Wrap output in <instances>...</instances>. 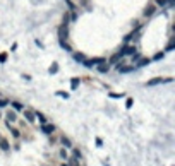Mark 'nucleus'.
I'll return each instance as SVG.
<instances>
[{
    "instance_id": "ddd939ff",
    "label": "nucleus",
    "mask_w": 175,
    "mask_h": 166,
    "mask_svg": "<svg viewBox=\"0 0 175 166\" xmlns=\"http://www.w3.org/2000/svg\"><path fill=\"white\" fill-rule=\"evenodd\" d=\"M36 118H38V120H39V122H41V123H45V122H47V118H45L43 115L39 113V111H38V113H36Z\"/></svg>"
},
{
    "instance_id": "5701e85b",
    "label": "nucleus",
    "mask_w": 175,
    "mask_h": 166,
    "mask_svg": "<svg viewBox=\"0 0 175 166\" xmlns=\"http://www.w3.org/2000/svg\"><path fill=\"white\" fill-rule=\"evenodd\" d=\"M5 105H7V101H5V99H0V108H4Z\"/></svg>"
},
{
    "instance_id": "dca6fc26",
    "label": "nucleus",
    "mask_w": 175,
    "mask_h": 166,
    "mask_svg": "<svg viewBox=\"0 0 175 166\" xmlns=\"http://www.w3.org/2000/svg\"><path fill=\"white\" fill-rule=\"evenodd\" d=\"M146 63H149V58H141L139 60V65H146Z\"/></svg>"
},
{
    "instance_id": "a211bd4d",
    "label": "nucleus",
    "mask_w": 175,
    "mask_h": 166,
    "mask_svg": "<svg viewBox=\"0 0 175 166\" xmlns=\"http://www.w3.org/2000/svg\"><path fill=\"white\" fill-rule=\"evenodd\" d=\"M5 60H7V53H0V62L4 63Z\"/></svg>"
},
{
    "instance_id": "0eeeda50",
    "label": "nucleus",
    "mask_w": 175,
    "mask_h": 166,
    "mask_svg": "<svg viewBox=\"0 0 175 166\" xmlns=\"http://www.w3.org/2000/svg\"><path fill=\"white\" fill-rule=\"evenodd\" d=\"M41 130H43L45 134H52V132L55 130V127H53V125H45V123H43V127H41Z\"/></svg>"
},
{
    "instance_id": "a878e982",
    "label": "nucleus",
    "mask_w": 175,
    "mask_h": 166,
    "mask_svg": "<svg viewBox=\"0 0 175 166\" xmlns=\"http://www.w3.org/2000/svg\"><path fill=\"white\" fill-rule=\"evenodd\" d=\"M62 166H69V164H65V163H64V164H62Z\"/></svg>"
},
{
    "instance_id": "f8f14e48",
    "label": "nucleus",
    "mask_w": 175,
    "mask_h": 166,
    "mask_svg": "<svg viewBox=\"0 0 175 166\" xmlns=\"http://www.w3.org/2000/svg\"><path fill=\"white\" fill-rule=\"evenodd\" d=\"M62 144L65 146V147H70V140L67 137H62Z\"/></svg>"
},
{
    "instance_id": "2eb2a0df",
    "label": "nucleus",
    "mask_w": 175,
    "mask_h": 166,
    "mask_svg": "<svg viewBox=\"0 0 175 166\" xmlns=\"http://www.w3.org/2000/svg\"><path fill=\"white\" fill-rule=\"evenodd\" d=\"M12 106H14V110H22V105H21V103H17V101H14Z\"/></svg>"
},
{
    "instance_id": "f03ea898",
    "label": "nucleus",
    "mask_w": 175,
    "mask_h": 166,
    "mask_svg": "<svg viewBox=\"0 0 175 166\" xmlns=\"http://www.w3.org/2000/svg\"><path fill=\"white\" fill-rule=\"evenodd\" d=\"M98 63H105L103 58H91V60H84V65L86 67H93V65H98Z\"/></svg>"
},
{
    "instance_id": "6e6552de",
    "label": "nucleus",
    "mask_w": 175,
    "mask_h": 166,
    "mask_svg": "<svg viewBox=\"0 0 175 166\" xmlns=\"http://www.w3.org/2000/svg\"><path fill=\"white\" fill-rule=\"evenodd\" d=\"M153 12H155V7H153V5H149V7H146V10H144V16H151Z\"/></svg>"
},
{
    "instance_id": "b1692460",
    "label": "nucleus",
    "mask_w": 175,
    "mask_h": 166,
    "mask_svg": "<svg viewBox=\"0 0 175 166\" xmlns=\"http://www.w3.org/2000/svg\"><path fill=\"white\" fill-rule=\"evenodd\" d=\"M156 4H158V5H165L166 0H156Z\"/></svg>"
},
{
    "instance_id": "39448f33",
    "label": "nucleus",
    "mask_w": 175,
    "mask_h": 166,
    "mask_svg": "<svg viewBox=\"0 0 175 166\" xmlns=\"http://www.w3.org/2000/svg\"><path fill=\"white\" fill-rule=\"evenodd\" d=\"M24 117L28 118V122H35V113L29 110H24Z\"/></svg>"
},
{
    "instance_id": "393cba45",
    "label": "nucleus",
    "mask_w": 175,
    "mask_h": 166,
    "mask_svg": "<svg viewBox=\"0 0 175 166\" xmlns=\"http://www.w3.org/2000/svg\"><path fill=\"white\" fill-rule=\"evenodd\" d=\"M173 45H175L173 41H170V45H168V46H166V50H172V48H173Z\"/></svg>"
},
{
    "instance_id": "7ed1b4c3",
    "label": "nucleus",
    "mask_w": 175,
    "mask_h": 166,
    "mask_svg": "<svg viewBox=\"0 0 175 166\" xmlns=\"http://www.w3.org/2000/svg\"><path fill=\"white\" fill-rule=\"evenodd\" d=\"M134 52H136V48H134V46H125V48L122 50V52H120V55H134Z\"/></svg>"
},
{
    "instance_id": "f3484780",
    "label": "nucleus",
    "mask_w": 175,
    "mask_h": 166,
    "mask_svg": "<svg viewBox=\"0 0 175 166\" xmlns=\"http://www.w3.org/2000/svg\"><path fill=\"white\" fill-rule=\"evenodd\" d=\"M122 57V55H120V53H117V55H114V57H112V63H115V62L118 60V58Z\"/></svg>"
},
{
    "instance_id": "20e7f679",
    "label": "nucleus",
    "mask_w": 175,
    "mask_h": 166,
    "mask_svg": "<svg viewBox=\"0 0 175 166\" xmlns=\"http://www.w3.org/2000/svg\"><path fill=\"white\" fill-rule=\"evenodd\" d=\"M131 70H134V65H122V67H118V72H122V74H127V72H131Z\"/></svg>"
},
{
    "instance_id": "aec40b11",
    "label": "nucleus",
    "mask_w": 175,
    "mask_h": 166,
    "mask_svg": "<svg viewBox=\"0 0 175 166\" xmlns=\"http://www.w3.org/2000/svg\"><path fill=\"white\" fill-rule=\"evenodd\" d=\"M77 84H79V81H77V79H72V89H76V88H77Z\"/></svg>"
},
{
    "instance_id": "412c9836",
    "label": "nucleus",
    "mask_w": 175,
    "mask_h": 166,
    "mask_svg": "<svg viewBox=\"0 0 175 166\" xmlns=\"http://www.w3.org/2000/svg\"><path fill=\"white\" fill-rule=\"evenodd\" d=\"M74 157H81V151H77V149H74Z\"/></svg>"
},
{
    "instance_id": "423d86ee",
    "label": "nucleus",
    "mask_w": 175,
    "mask_h": 166,
    "mask_svg": "<svg viewBox=\"0 0 175 166\" xmlns=\"http://www.w3.org/2000/svg\"><path fill=\"white\" fill-rule=\"evenodd\" d=\"M58 34H60V39H65V38H67V27H65V24H64V26H60V29H58Z\"/></svg>"
},
{
    "instance_id": "1a4fd4ad",
    "label": "nucleus",
    "mask_w": 175,
    "mask_h": 166,
    "mask_svg": "<svg viewBox=\"0 0 175 166\" xmlns=\"http://www.w3.org/2000/svg\"><path fill=\"white\" fill-rule=\"evenodd\" d=\"M7 118H9V122H16V120H17L14 111H9V113H7Z\"/></svg>"
},
{
    "instance_id": "9b49d317",
    "label": "nucleus",
    "mask_w": 175,
    "mask_h": 166,
    "mask_svg": "<svg viewBox=\"0 0 175 166\" xmlns=\"http://www.w3.org/2000/svg\"><path fill=\"white\" fill-rule=\"evenodd\" d=\"M74 58H76L77 62H84V55H83V53H76Z\"/></svg>"
},
{
    "instance_id": "6ab92c4d",
    "label": "nucleus",
    "mask_w": 175,
    "mask_h": 166,
    "mask_svg": "<svg viewBox=\"0 0 175 166\" xmlns=\"http://www.w3.org/2000/svg\"><path fill=\"white\" fill-rule=\"evenodd\" d=\"M100 72H108V65H100Z\"/></svg>"
},
{
    "instance_id": "9d476101",
    "label": "nucleus",
    "mask_w": 175,
    "mask_h": 166,
    "mask_svg": "<svg viewBox=\"0 0 175 166\" xmlns=\"http://www.w3.org/2000/svg\"><path fill=\"white\" fill-rule=\"evenodd\" d=\"M0 147L4 149V151H7V149H9V142H7V140H4V139H2V140H0Z\"/></svg>"
},
{
    "instance_id": "f257e3e1",
    "label": "nucleus",
    "mask_w": 175,
    "mask_h": 166,
    "mask_svg": "<svg viewBox=\"0 0 175 166\" xmlns=\"http://www.w3.org/2000/svg\"><path fill=\"white\" fill-rule=\"evenodd\" d=\"M163 82H172V77H156V79H151V81H148V86H156V84H163Z\"/></svg>"
},
{
    "instance_id": "4468645a",
    "label": "nucleus",
    "mask_w": 175,
    "mask_h": 166,
    "mask_svg": "<svg viewBox=\"0 0 175 166\" xmlns=\"http://www.w3.org/2000/svg\"><path fill=\"white\" fill-rule=\"evenodd\" d=\"M60 45H62V48H65L67 52H70V46H69V45L65 43V41H64V39H60Z\"/></svg>"
},
{
    "instance_id": "4be33fe9",
    "label": "nucleus",
    "mask_w": 175,
    "mask_h": 166,
    "mask_svg": "<svg viewBox=\"0 0 175 166\" xmlns=\"http://www.w3.org/2000/svg\"><path fill=\"white\" fill-rule=\"evenodd\" d=\"M10 132H12L14 137H19V130H16V128H14V130H10Z\"/></svg>"
}]
</instances>
